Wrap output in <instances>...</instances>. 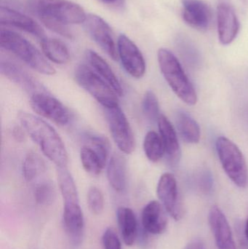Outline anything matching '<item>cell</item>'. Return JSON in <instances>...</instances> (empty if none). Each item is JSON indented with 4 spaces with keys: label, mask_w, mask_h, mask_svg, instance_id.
Masks as SVG:
<instances>
[{
    "label": "cell",
    "mask_w": 248,
    "mask_h": 249,
    "mask_svg": "<svg viewBox=\"0 0 248 249\" xmlns=\"http://www.w3.org/2000/svg\"><path fill=\"white\" fill-rule=\"evenodd\" d=\"M30 105L39 116L46 118L58 125H67L71 120L68 108L49 92L35 93L30 97Z\"/></svg>",
    "instance_id": "cell-9"
},
{
    "label": "cell",
    "mask_w": 248,
    "mask_h": 249,
    "mask_svg": "<svg viewBox=\"0 0 248 249\" xmlns=\"http://www.w3.org/2000/svg\"><path fill=\"white\" fill-rule=\"evenodd\" d=\"M119 58L125 71L134 78L140 79L146 73V62L137 45L125 35L118 38Z\"/></svg>",
    "instance_id": "cell-11"
},
{
    "label": "cell",
    "mask_w": 248,
    "mask_h": 249,
    "mask_svg": "<svg viewBox=\"0 0 248 249\" xmlns=\"http://www.w3.org/2000/svg\"><path fill=\"white\" fill-rule=\"evenodd\" d=\"M105 249H122L120 240L113 228H108L103 235Z\"/></svg>",
    "instance_id": "cell-33"
},
{
    "label": "cell",
    "mask_w": 248,
    "mask_h": 249,
    "mask_svg": "<svg viewBox=\"0 0 248 249\" xmlns=\"http://www.w3.org/2000/svg\"><path fill=\"white\" fill-rule=\"evenodd\" d=\"M0 45L2 49L16 55L34 71L48 76L56 73L45 55L21 35L7 29H1Z\"/></svg>",
    "instance_id": "cell-3"
},
{
    "label": "cell",
    "mask_w": 248,
    "mask_h": 249,
    "mask_svg": "<svg viewBox=\"0 0 248 249\" xmlns=\"http://www.w3.org/2000/svg\"><path fill=\"white\" fill-rule=\"evenodd\" d=\"M144 150L149 160L152 162L160 161L165 155V147L161 136L155 131H149L144 138Z\"/></svg>",
    "instance_id": "cell-26"
},
{
    "label": "cell",
    "mask_w": 248,
    "mask_h": 249,
    "mask_svg": "<svg viewBox=\"0 0 248 249\" xmlns=\"http://www.w3.org/2000/svg\"><path fill=\"white\" fill-rule=\"evenodd\" d=\"M157 194L166 212L176 221L183 216V209L179 197L177 181L173 174L165 173L160 177Z\"/></svg>",
    "instance_id": "cell-12"
},
{
    "label": "cell",
    "mask_w": 248,
    "mask_h": 249,
    "mask_svg": "<svg viewBox=\"0 0 248 249\" xmlns=\"http://www.w3.org/2000/svg\"><path fill=\"white\" fill-rule=\"evenodd\" d=\"M183 18L189 26L199 31H206L211 26L212 12L202 0H182Z\"/></svg>",
    "instance_id": "cell-14"
},
{
    "label": "cell",
    "mask_w": 248,
    "mask_h": 249,
    "mask_svg": "<svg viewBox=\"0 0 248 249\" xmlns=\"http://www.w3.org/2000/svg\"><path fill=\"white\" fill-rule=\"evenodd\" d=\"M84 27L90 37L114 61L119 58L112 29L109 25L100 16L95 14L87 15Z\"/></svg>",
    "instance_id": "cell-10"
},
{
    "label": "cell",
    "mask_w": 248,
    "mask_h": 249,
    "mask_svg": "<svg viewBox=\"0 0 248 249\" xmlns=\"http://www.w3.org/2000/svg\"><path fill=\"white\" fill-rule=\"evenodd\" d=\"M157 124L167 160L171 165H177L182 157V150L176 130L164 115H160Z\"/></svg>",
    "instance_id": "cell-18"
},
{
    "label": "cell",
    "mask_w": 248,
    "mask_h": 249,
    "mask_svg": "<svg viewBox=\"0 0 248 249\" xmlns=\"http://www.w3.org/2000/svg\"><path fill=\"white\" fill-rule=\"evenodd\" d=\"M87 204L92 213L100 215L104 209V197L103 193L97 187H90L87 193Z\"/></svg>",
    "instance_id": "cell-31"
},
{
    "label": "cell",
    "mask_w": 248,
    "mask_h": 249,
    "mask_svg": "<svg viewBox=\"0 0 248 249\" xmlns=\"http://www.w3.org/2000/svg\"><path fill=\"white\" fill-rule=\"evenodd\" d=\"M216 150L223 169L229 178L240 188H247V162L238 146L227 138L221 136L216 141Z\"/></svg>",
    "instance_id": "cell-6"
},
{
    "label": "cell",
    "mask_w": 248,
    "mask_h": 249,
    "mask_svg": "<svg viewBox=\"0 0 248 249\" xmlns=\"http://www.w3.org/2000/svg\"><path fill=\"white\" fill-rule=\"evenodd\" d=\"M178 130L182 139L188 143H198L200 140V127L197 121L184 111H179L176 117Z\"/></svg>",
    "instance_id": "cell-24"
},
{
    "label": "cell",
    "mask_w": 248,
    "mask_h": 249,
    "mask_svg": "<svg viewBox=\"0 0 248 249\" xmlns=\"http://www.w3.org/2000/svg\"><path fill=\"white\" fill-rule=\"evenodd\" d=\"M209 223L218 249H237L228 220L217 206L210 211Z\"/></svg>",
    "instance_id": "cell-15"
},
{
    "label": "cell",
    "mask_w": 248,
    "mask_h": 249,
    "mask_svg": "<svg viewBox=\"0 0 248 249\" xmlns=\"http://www.w3.org/2000/svg\"><path fill=\"white\" fill-rule=\"evenodd\" d=\"M44 25L50 30L68 38V39H72L73 34L68 28V25L64 24L61 22L56 21V20H50V19H43L41 20Z\"/></svg>",
    "instance_id": "cell-32"
},
{
    "label": "cell",
    "mask_w": 248,
    "mask_h": 249,
    "mask_svg": "<svg viewBox=\"0 0 248 249\" xmlns=\"http://www.w3.org/2000/svg\"><path fill=\"white\" fill-rule=\"evenodd\" d=\"M116 216L124 243L128 247H132L138 235V222L133 211L121 206L117 209Z\"/></svg>",
    "instance_id": "cell-22"
},
{
    "label": "cell",
    "mask_w": 248,
    "mask_h": 249,
    "mask_svg": "<svg viewBox=\"0 0 248 249\" xmlns=\"http://www.w3.org/2000/svg\"><path fill=\"white\" fill-rule=\"evenodd\" d=\"M142 109L144 115L149 121H157L160 115V105L157 96L152 90L146 92L143 99Z\"/></svg>",
    "instance_id": "cell-30"
},
{
    "label": "cell",
    "mask_w": 248,
    "mask_h": 249,
    "mask_svg": "<svg viewBox=\"0 0 248 249\" xmlns=\"http://www.w3.org/2000/svg\"><path fill=\"white\" fill-rule=\"evenodd\" d=\"M46 171L43 158L36 152H30L25 157L22 165L23 177L26 181H33Z\"/></svg>",
    "instance_id": "cell-25"
},
{
    "label": "cell",
    "mask_w": 248,
    "mask_h": 249,
    "mask_svg": "<svg viewBox=\"0 0 248 249\" xmlns=\"http://www.w3.org/2000/svg\"><path fill=\"white\" fill-rule=\"evenodd\" d=\"M245 233H246V238L248 243V218L247 221H246V226H245Z\"/></svg>",
    "instance_id": "cell-37"
},
{
    "label": "cell",
    "mask_w": 248,
    "mask_h": 249,
    "mask_svg": "<svg viewBox=\"0 0 248 249\" xmlns=\"http://www.w3.org/2000/svg\"><path fill=\"white\" fill-rule=\"evenodd\" d=\"M27 8L39 20L50 19L66 25L79 24L85 20L84 9L68 0H27Z\"/></svg>",
    "instance_id": "cell-5"
},
{
    "label": "cell",
    "mask_w": 248,
    "mask_h": 249,
    "mask_svg": "<svg viewBox=\"0 0 248 249\" xmlns=\"http://www.w3.org/2000/svg\"><path fill=\"white\" fill-rule=\"evenodd\" d=\"M141 221L145 231L152 235H160L167 229V216L162 205L156 200L149 202L144 208Z\"/></svg>",
    "instance_id": "cell-19"
},
{
    "label": "cell",
    "mask_w": 248,
    "mask_h": 249,
    "mask_svg": "<svg viewBox=\"0 0 248 249\" xmlns=\"http://www.w3.org/2000/svg\"><path fill=\"white\" fill-rule=\"evenodd\" d=\"M157 58L162 74L175 94L186 105H196V90L174 54L165 48H160Z\"/></svg>",
    "instance_id": "cell-4"
},
{
    "label": "cell",
    "mask_w": 248,
    "mask_h": 249,
    "mask_svg": "<svg viewBox=\"0 0 248 249\" xmlns=\"http://www.w3.org/2000/svg\"><path fill=\"white\" fill-rule=\"evenodd\" d=\"M76 82L104 108L119 106L118 95L91 67L78 66L74 72Z\"/></svg>",
    "instance_id": "cell-7"
},
{
    "label": "cell",
    "mask_w": 248,
    "mask_h": 249,
    "mask_svg": "<svg viewBox=\"0 0 248 249\" xmlns=\"http://www.w3.org/2000/svg\"><path fill=\"white\" fill-rule=\"evenodd\" d=\"M0 70L3 75L7 77L10 81L20 86L31 96L35 93L48 92L33 76L14 63L1 60Z\"/></svg>",
    "instance_id": "cell-13"
},
{
    "label": "cell",
    "mask_w": 248,
    "mask_h": 249,
    "mask_svg": "<svg viewBox=\"0 0 248 249\" xmlns=\"http://www.w3.org/2000/svg\"><path fill=\"white\" fill-rule=\"evenodd\" d=\"M58 184L64 200V228L73 242L81 241L84 232V216L80 206L78 192L74 178L67 167L57 168Z\"/></svg>",
    "instance_id": "cell-2"
},
{
    "label": "cell",
    "mask_w": 248,
    "mask_h": 249,
    "mask_svg": "<svg viewBox=\"0 0 248 249\" xmlns=\"http://www.w3.org/2000/svg\"><path fill=\"white\" fill-rule=\"evenodd\" d=\"M0 22L1 25L17 28L31 34L41 40L46 37L45 31L29 16L4 6L0 7Z\"/></svg>",
    "instance_id": "cell-16"
},
{
    "label": "cell",
    "mask_w": 248,
    "mask_h": 249,
    "mask_svg": "<svg viewBox=\"0 0 248 249\" xmlns=\"http://www.w3.org/2000/svg\"><path fill=\"white\" fill-rule=\"evenodd\" d=\"M184 249H205V247L201 241H194L188 244Z\"/></svg>",
    "instance_id": "cell-36"
},
{
    "label": "cell",
    "mask_w": 248,
    "mask_h": 249,
    "mask_svg": "<svg viewBox=\"0 0 248 249\" xmlns=\"http://www.w3.org/2000/svg\"><path fill=\"white\" fill-rule=\"evenodd\" d=\"M55 189L51 181H42L36 185L34 190V199L41 206H48L55 200Z\"/></svg>",
    "instance_id": "cell-29"
},
{
    "label": "cell",
    "mask_w": 248,
    "mask_h": 249,
    "mask_svg": "<svg viewBox=\"0 0 248 249\" xmlns=\"http://www.w3.org/2000/svg\"><path fill=\"white\" fill-rule=\"evenodd\" d=\"M104 109L105 116L114 142L121 152L128 155L132 153L135 148V137L126 115L119 105Z\"/></svg>",
    "instance_id": "cell-8"
},
{
    "label": "cell",
    "mask_w": 248,
    "mask_h": 249,
    "mask_svg": "<svg viewBox=\"0 0 248 249\" xmlns=\"http://www.w3.org/2000/svg\"><path fill=\"white\" fill-rule=\"evenodd\" d=\"M218 33L222 45L231 44L237 37L240 29V23L234 9L227 3H221L217 10Z\"/></svg>",
    "instance_id": "cell-17"
},
{
    "label": "cell",
    "mask_w": 248,
    "mask_h": 249,
    "mask_svg": "<svg viewBox=\"0 0 248 249\" xmlns=\"http://www.w3.org/2000/svg\"><path fill=\"white\" fill-rule=\"evenodd\" d=\"M18 120L28 136L40 148L45 157L57 168L67 167L68 153L65 145L56 130L39 117L21 112Z\"/></svg>",
    "instance_id": "cell-1"
},
{
    "label": "cell",
    "mask_w": 248,
    "mask_h": 249,
    "mask_svg": "<svg viewBox=\"0 0 248 249\" xmlns=\"http://www.w3.org/2000/svg\"><path fill=\"white\" fill-rule=\"evenodd\" d=\"M42 52L48 59L57 64H66L70 60L69 52L64 42L46 36L40 40Z\"/></svg>",
    "instance_id": "cell-23"
},
{
    "label": "cell",
    "mask_w": 248,
    "mask_h": 249,
    "mask_svg": "<svg viewBox=\"0 0 248 249\" xmlns=\"http://www.w3.org/2000/svg\"><path fill=\"white\" fill-rule=\"evenodd\" d=\"M86 144L93 149L105 165L107 162L110 152V143L105 136L94 133H87L84 135Z\"/></svg>",
    "instance_id": "cell-28"
},
{
    "label": "cell",
    "mask_w": 248,
    "mask_h": 249,
    "mask_svg": "<svg viewBox=\"0 0 248 249\" xmlns=\"http://www.w3.org/2000/svg\"><path fill=\"white\" fill-rule=\"evenodd\" d=\"M103 2V4H107L109 6H113L115 7H121L123 6L124 0H99Z\"/></svg>",
    "instance_id": "cell-35"
},
{
    "label": "cell",
    "mask_w": 248,
    "mask_h": 249,
    "mask_svg": "<svg viewBox=\"0 0 248 249\" xmlns=\"http://www.w3.org/2000/svg\"><path fill=\"white\" fill-rule=\"evenodd\" d=\"M86 58L92 69L112 88L118 96H122L123 95V89L109 64L97 53L92 50H87Z\"/></svg>",
    "instance_id": "cell-20"
},
{
    "label": "cell",
    "mask_w": 248,
    "mask_h": 249,
    "mask_svg": "<svg viewBox=\"0 0 248 249\" xmlns=\"http://www.w3.org/2000/svg\"><path fill=\"white\" fill-rule=\"evenodd\" d=\"M107 179L111 187L122 193L127 185V161L125 157L119 153L112 155L107 165Z\"/></svg>",
    "instance_id": "cell-21"
},
{
    "label": "cell",
    "mask_w": 248,
    "mask_h": 249,
    "mask_svg": "<svg viewBox=\"0 0 248 249\" xmlns=\"http://www.w3.org/2000/svg\"><path fill=\"white\" fill-rule=\"evenodd\" d=\"M26 130L22 126H16L13 130V136L14 139L18 142H24L26 139Z\"/></svg>",
    "instance_id": "cell-34"
},
{
    "label": "cell",
    "mask_w": 248,
    "mask_h": 249,
    "mask_svg": "<svg viewBox=\"0 0 248 249\" xmlns=\"http://www.w3.org/2000/svg\"><path fill=\"white\" fill-rule=\"evenodd\" d=\"M80 160L84 169L92 176L100 175L106 166L97 153L87 145L80 149Z\"/></svg>",
    "instance_id": "cell-27"
}]
</instances>
